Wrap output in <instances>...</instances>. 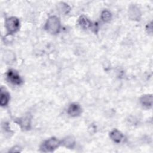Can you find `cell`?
<instances>
[{
	"mask_svg": "<svg viewBox=\"0 0 153 153\" xmlns=\"http://www.w3.org/2000/svg\"><path fill=\"white\" fill-rule=\"evenodd\" d=\"M60 23L59 19L56 16L50 17L45 24V29L51 34L57 33L60 30Z\"/></svg>",
	"mask_w": 153,
	"mask_h": 153,
	"instance_id": "cell-1",
	"label": "cell"
},
{
	"mask_svg": "<svg viewBox=\"0 0 153 153\" xmlns=\"http://www.w3.org/2000/svg\"><path fill=\"white\" fill-rule=\"evenodd\" d=\"M19 20L15 17L8 18L5 21V27L9 34L16 32L19 28Z\"/></svg>",
	"mask_w": 153,
	"mask_h": 153,
	"instance_id": "cell-2",
	"label": "cell"
},
{
	"mask_svg": "<svg viewBox=\"0 0 153 153\" xmlns=\"http://www.w3.org/2000/svg\"><path fill=\"white\" fill-rule=\"evenodd\" d=\"M60 143L58 139L52 137L45 140L42 145L41 149L44 152L53 151L59 147Z\"/></svg>",
	"mask_w": 153,
	"mask_h": 153,
	"instance_id": "cell-3",
	"label": "cell"
},
{
	"mask_svg": "<svg viewBox=\"0 0 153 153\" xmlns=\"http://www.w3.org/2000/svg\"><path fill=\"white\" fill-rule=\"evenodd\" d=\"M7 79L13 84L20 85L22 82V80L17 72L14 70L10 69L7 72Z\"/></svg>",
	"mask_w": 153,
	"mask_h": 153,
	"instance_id": "cell-4",
	"label": "cell"
},
{
	"mask_svg": "<svg viewBox=\"0 0 153 153\" xmlns=\"http://www.w3.org/2000/svg\"><path fill=\"white\" fill-rule=\"evenodd\" d=\"M81 112V108L77 103H72L68 109V113L72 117H76Z\"/></svg>",
	"mask_w": 153,
	"mask_h": 153,
	"instance_id": "cell-5",
	"label": "cell"
},
{
	"mask_svg": "<svg viewBox=\"0 0 153 153\" xmlns=\"http://www.w3.org/2000/svg\"><path fill=\"white\" fill-rule=\"evenodd\" d=\"M10 96L9 94L5 90V88L1 87V99H0V104L2 106H6L9 101Z\"/></svg>",
	"mask_w": 153,
	"mask_h": 153,
	"instance_id": "cell-6",
	"label": "cell"
},
{
	"mask_svg": "<svg viewBox=\"0 0 153 153\" xmlns=\"http://www.w3.org/2000/svg\"><path fill=\"white\" fill-rule=\"evenodd\" d=\"M141 104L145 107H151L152 105V96L151 94L143 96L140 99Z\"/></svg>",
	"mask_w": 153,
	"mask_h": 153,
	"instance_id": "cell-7",
	"label": "cell"
},
{
	"mask_svg": "<svg viewBox=\"0 0 153 153\" xmlns=\"http://www.w3.org/2000/svg\"><path fill=\"white\" fill-rule=\"evenodd\" d=\"M129 17L133 20L139 19L140 15L139 9L136 6H131L129 9Z\"/></svg>",
	"mask_w": 153,
	"mask_h": 153,
	"instance_id": "cell-8",
	"label": "cell"
},
{
	"mask_svg": "<svg viewBox=\"0 0 153 153\" xmlns=\"http://www.w3.org/2000/svg\"><path fill=\"white\" fill-rule=\"evenodd\" d=\"M110 137L115 142L119 143L122 140L123 135L120 131L115 129L111 132Z\"/></svg>",
	"mask_w": 153,
	"mask_h": 153,
	"instance_id": "cell-9",
	"label": "cell"
},
{
	"mask_svg": "<svg viewBox=\"0 0 153 153\" xmlns=\"http://www.w3.org/2000/svg\"><path fill=\"white\" fill-rule=\"evenodd\" d=\"M18 123L20 125L21 127L23 129H29L30 126V120L28 117L20 118Z\"/></svg>",
	"mask_w": 153,
	"mask_h": 153,
	"instance_id": "cell-10",
	"label": "cell"
},
{
	"mask_svg": "<svg viewBox=\"0 0 153 153\" xmlns=\"http://www.w3.org/2000/svg\"><path fill=\"white\" fill-rule=\"evenodd\" d=\"M79 25L84 29H88L91 26V22L85 16H81L79 19Z\"/></svg>",
	"mask_w": 153,
	"mask_h": 153,
	"instance_id": "cell-11",
	"label": "cell"
},
{
	"mask_svg": "<svg viewBox=\"0 0 153 153\" xmlns=\"http://www.w3.org/2000/svg\"><path fill=\"white\" fill-rule=\"evenodd\" d=\"M63 145L69 148H72L75 145V139L72 136H68L62 140Z\"/></svg>",
	"mask_w": 153,
	"mask_h": 153,
	"instance_id": "cell-12",
	"label": "cell"
},
{
	"mask_svg": "<svg viewBox=\"0 0 153 153\" xmlns=\"http://www.w3.org/2000/svg\"><path fill=\"white\" fill-rule=\"evenodd\" d=\"M101 18L104 22H108L111 19V14L108 10H104L101 14Z\"/></svg>",
	"mask_w": 153,
	"mask_h": 153,
	"instance_id": "cell-13",
	"label": "cell"
}]
</instances>
